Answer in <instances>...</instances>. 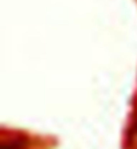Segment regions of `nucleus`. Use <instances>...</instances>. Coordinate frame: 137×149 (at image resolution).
Returning <instances> with one entry per match:
<instances>
[]
</instances>
